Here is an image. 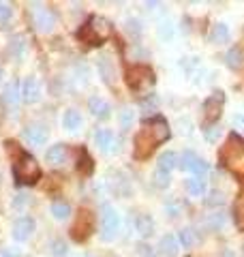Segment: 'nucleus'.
<instances>
[{
  "label": "nucleus",
  "mask_w": 244,
  "mask_h": 257,
  "mask_svg": "<svg viewBox=\"0 0 244 257\" xmlns=\"http://www.w3.org/2000/svg\"><path fill=\"white\" fill-rule=\"evenodd\" d=\"M178 240H180V244L184 248H191L195 242H197V234H195V229L184 227V229H180V234H178Z\"/></svg>",
  "instance_id": "27"
},
{
  "label": "nucleus",
  "mask_w": 244,
  "mask_h": 257,
  "mask_svg": "<svg viewBox=\"0 0 244 257\" xmlns=\"http://www.w3.org/2000/svg\"><path fill=\"white\" fill-rule=\"evenodd\" d=\"M13 176L20 184H32L41 178V167L30 155H22L13 165Z\"/></svg>",
  "instance_id": "4"
},
{
  "label": "nucleus",
  "mask_w": 244,
  "mask_h": 257,
  "mask_svg": "<svg viewBox=\"0 0 244 257\" xmlns=\"http://www.w3.org/2000/svg\"><path fill=\"white\" fill-rule=\"evenodd\" d=\"M218 135H221V126H216V124H210L208 128H206V140L208 142H216L218 140Z\"/></svg>",
  "instance_id": "35"
},
{
  "label": "nucleus",
  "mask_w": 244,
  "mask_h": 257,
  "mask_svg": "<svg viewBox=\"0 0 244 257\" xmlns=\"http://www.w3.org/2000/svg\"><path fill=\"white\" fill-rule=\"evenodd\" d=\"M52 253H54V257H64L67 255V242H64V240H54Z\"/></svg>",
  "instance_id": "33"
},
{
  "label": "nucleus",
  "mask_w": 244,
  "mask_h": 257,
  "mask_svg": "<svg viewBox=\"0 0 244 257\" xmlns=\"http://www.w3.org/2000/svg\"><path fill=\"white\" fill-rule=\"evenodd\" d=\"M135 225H137V231H140V236H144V238L152 236L154 221L150 219V214H140V216H137V221H135Z\"/></svg>",
  "instance_id": "23"
},
{
  "label": "nucleus",
  "mask_w": 244,
  "mask_h": 257,
  "mask_svg": "<svg viewBox=\"0 0 244 257\" xmlns=\"http://www.w3.org/2000/svg\"><path fill=\"white\" fill-rule=\"evenodd\" d=\"M223 103H225V94L223 92H214L210 94L206 101H203V120H206L208 124H212L214 120H218V116H221V109H223Z\"/></svg>",
  "instance_id": "8"
},
{
  "label": "nucleus",
  "mask_w": 244,
  "mask_h": 257,
  "mask_svg": "<svg viewBox=\"0 0 244 257\" xmlns=\"http://www.w3.org/2000/svg\"><path fill=\"white\" fill-rule=\"evenodd\" d=\"M169 138V126L163 118H152L146 120L142 124L140 133L135 135V157L137 159H148L152 155V150L159 144L167 142Z\"/></svg>",
  "instance_id": "1"
},
{
  "label": "nucleus",
  "mask_w": 244,
  "mask_h": 257,
  "mask_svg": "<svg viewBox=\"0 0 244 257\" xmlns=\"http://www.w3.org/2000/svg\"><path fill=\"white\" fill-rule=\"evenodd\" d=\"M67 157H69V148L64 146V144H56V146H52L50 150H47V163H50L52 167H60L67 163Z\"/></svg>",
  "instance_id": "14"
},
{
  "label": "nucleus",
  "mask_w": 244,
  "mask_h": 257,
  "mask_svg": "<svg viewBox=\"0 0 244 257\" xmlns=\"http://www.w3.org/2000/svg\"><path fill=\"white\" fill-rule=\"evenodd\" d=\"M32 24H35V28L39 32H52L56 26V15L50 9H45V7L37 5L32 9Z\"/></svg>",
  "instance_id": "10"
},
{
  "label": "nucleus",
  "mask_w": 244,
  "mask_h": 257,
  "mask_svg": "<svg viewBox=\"0 0 244 257\" xmlns=\"http://www.w3.org/2000/svg\"><path fill=\"white\" fill-rule=\"evenodd\" d=\"M210 41L221 45V43H227L229 41V28L225 26V24H216V26L212 28V32H210Z\"/></svg>",
  "instance_id": "24"
},
{
  "label": "nucleus",
  "mask_w": 244,
  "mask_h": 257,
  "mask_svg": "<svg viewBox=\"0 0 244 257\" xmlns=\"http://www.w3.org/2000/svg\"><path fill=\"white\" fill-rule=\"evenodd\" d=\"M231 124L238 128V131H244V114H235L233 120H231Z\"/></svg>",
  "instance_id": "40"
},
{
  "label": "nucleus",
  "mask_w": 244,
  "mask_h": 257,
  "mask_svg": "<svg viewBox=\"0 0 244 257\" xmlns=\"http://www.w3.org/2000/svg\"><path fill=\"white\" fill-rule=\"evenodd\" d=\"M94 142L103 152H111L113 144H116V138H113V133L109 131V128H99V131L94 133Z\"/></svg>",
  "instance_id": "16"
},
{
  "label": "nucleus",
  "mask_w": 244,
  "mask_h": 257,
  "mask_svg": "<svg viewBox=\"0 0 244 257\" xmlns=\"http://www.w3.org/2000/svg\"><path fill=\"white\" fill-rule=\"evenodd\" d=\"M182 167V170H186V172H193L197 178H206L208 176V165L203 163V161L195 155L193 150H186V152H182V157H180V163H178Z\"/></svg>",
  "instance_id": "9"
},
{
  "label": "nucleus",
  "mask_w": 244,
  "mask_h": 257,
  "mask_svg": "<svg viewBox=\"0 0 244 257\" xmlns=\"http://www.w3.org/2000/svg\"><path fill=\"white\" fill-rule=\"evenodd\" d=\"M0 77H3V71H0Z\"/></svg>",
  "instance_id": "44"
},
{
  "label": "nucleus",
  "mask_w": 244,
  "mask_h": 257,
  "mask_svg": "<svg viewBox=\"0 0 244 257\" xmlns=\"http://www.w3.org/2000/svg\"><path fill=\"white\" fill-rule=\"evenodd\" d=\"M79 170L84 172V174H90L92 172V161L88 159V155L84 152V155H81V163H79Z\"/></svg>",
  "instance_id": "36"
},
{
  "label": "nucleus",
  "mask_w": 244,
  "mask_h": 257,
  "mask_svg": "<svg viewBox=\"0 0 244 257\" xmlns=\"http://www.w3.org/2000/svg\"><path fill=\"white\" fill-rule=\"evenodd\" d=\"M81 114L77 109H67L64 111V116H62V126L67 128V131H79L81 128Z\"/></svg>",
  "instance_id": "19"
},
{
  "label": "nucleus",
  "mask_w": 244,
  "mask_h": 257,
  "mask_svg": "<svg viewBox=\"0 0 244 257\" xmlns=\"http://www.w3.org/2000/svg\"><path fill=\"white\" fill-rule=\"evenodd\" d=\"M92 225H94L92 212H90V210H86V208H81V210L77 212V216H75V223H73V227H71V236H73V240H77V242L86 240L88 236L92 234Z\"/></svg>",
  "instance_id": "7"
},
{
  "label": "nucleus",
  "mask_w": 244,
  "mask_h": 257,
  "mask_svg": "<svg viewBox=\"0 0 244 257\" xmlns=\"http://www.w3.org/2000/svg\"><path fill=\"white\" fill-rule=\"evenodd\" d=\"M186 191L193 197H203L206 195V178H197V176L189 178L186 180Z\"/></svg>",
  "instance_id": "21"
},
{
  "label": "nucleus",
  "mask_w": 244,
  "mask_h": 257,
  "mask_svg": "<svg viewBox=\"0 0 244 257\" xmlns=\"http://www.w3.org/2000/svg\"><path fill=\"white\" fill-rule=\"evenodd\" d=\"M218 161L229 174L244 182V140L240 135H229L218 152Z\"/></svg>",
  "instance_id": "2"
},
{
  "label": "nucleus",
  "mask_w": 244,
  "mask_h": 257,
  "mask_svg": "<svg viewBox=\"0 0 244 257\" xmlns=\"http://www.w3.org/2000/svg\"><path fill=\"white\" fill-rule=\"evenodd\" d=\"M127 30L131 32V35H140V30H142L140 28V22H137V20H129L127 22Z\"/></svg>",
  "instance_id": "39"
},
{
  "label": "nucleus",
  "mask_w": 244,
  "mask_h": 257,
  "mask_svg": "<svg viewBox=\"0 0 244 257\" xmlns=\"http://www.w3.org/2000/svg\"><path fill=\"white\" fill-rule=\"evenodd\" d=\"M120 231V214L116 212V208L105 204L101 208V238L103 240H113Z\"/></svg>",
  "instance_id": "6"
},
{
  "label": "nucleus",
  "mask_w": 244,
  "mask_h": 257,
  "mask_svg": "<svg viewBox=\"0 0 244 257\" xmlns=\"http://www.w3.org/2000/svg\"><path fill=\"white\" fill-rule=\"evenodd\" d=\"M159 248H161V253H163V255L176 257V255H178V248H180V244H178L176 236L167 234V236H163V238H161V244H159Z\"/></svg>",
  "instance_id": "22"
},
{
  "label": "nucleus",
  "mask_w": 244,
  "mask_h": 257,
  "mask_svg": "<svg viewBox=\"0 0 244 257\" xmlns=\"http://www.w3.org/2000/svg\"><path fill=\"white\" fill-rule=\"evenodd\" d=\"M167 212H169V216H178L180 208H178V204H169V206H167Z\"/></svg>",
  "instance_id": "41"
},
{
  "label": "nucleus",
  "mask_w": 244,
  "mask_h": 257,
  "mask_svg": "<svg viewBox=\"0 0 244 257\" xmlns=\"http://www.w3.org/2000/svg\"><path fill=\"white\" fill-rule=\"evenodd\" d=\"M32 234H35V221H32L30 216H22V219L15 221V225H13V238L18 240V242H26Z\"/></svg>",
  "instance_id": "12"
},
{
  "label": "nucleus",
  "mask_w": 244,
  "mask_h": 257,
  "mask_svg": "<svg viewBox=\"0 0 244 257\" xmlns=\"http://www.w3.org/2000/svg\"><path fill=\"white\" fill-rule=\"evenodd\" d=\"M0 257H15V253L11 248H3V251H0Z\"/></svg>",
  "instance_id": "42"
},
{
  "label": "nucleus",
  "mask_w": 244,
  "mask_h": 257,
  "mask_svg": "<svg viewBox=\"0 0 244 257\" xmlns=\"http://www.w3.org/2000/svg\"><path fill=\"white\" fill-rule=\"evenodd\" d=\"M39 96H41V86L35 77H26L22 82V99L26 101V103H35L39 101Z\"/></svg>",
  "instance_id": "15"
},
{
  "label": "nucleus",
  "mask_w": 244,
  "mask_h": 257,
  "mask_svg": "<svg viewBox=\"0 0 244 257\" xmlns=\"http://www.w3.org/2000/svg\"><path fill=\"white\" fill-rule=\"evenodd\" d=\"M127 84L129 88H133L135 92H146L154 86V73L150 67L144 64H135V67L127 69Z\"/></svg>",
  "instance_id": "5"
},
{
  "label": "nucleus",
  "mask_w": 244,
  "mask_h": 257,
  "mask_svg": "<svg viewBox=\"0 0 244 257\" xmlns=\"http://www.w3.org/2000/svg\"><path fill=\"white\" fill-rule=\"evenodd\" d=\"M223 202H225V199H223L221 193H212V195H210V199H206V204H208V206H216V204L221 206Z\"/></svg>",
  "instance_id": "38"
},
{
  "label": "nucleus",
  "mask_w": 244,
  "mask_h": 257,
  "mask_svg": "<svg viewBox=\"0 0 244 257\" xmlns=\"http://www.w3.org/2000/svg\"><path fill=\"white\" fill-rule=\"evenodd\" d=\"M28 204H30V195H26V193H20V195H15V199H13V206L18 208V210L26 208Z\"/></svg>",
  "instance_id": "34"
},
{
  "label": "nucleus",
  "mask_w": 244,
  "mask_h": 257,
  "mask_svg": "<svg viewBox=\"0 0 244 257\" xmlns=\"http://www.w3.org/2000/svg\"><path fill=\"white\" fill-rule=\"evenodd\" d=\"M140 253H142L144 257H154L152 251H150V246H142V251H140Z\"/></svg>",
  "instance_id": "43"
},
{
  "label": "nucleus",
  "mask_w": 244,
  "mask_h": 257,
  "mask_svg": "<svg viewBox=\"0 0 244 257\" xmlns=\"http://www.w3.org/2000/svg\"><path fill=\"white\" fill-rule=\"evenodd\" d=\"M159 37L163 39V41H167V39L174 37V26H172V22H163V24H161V26H159Z\"/></svg>",
  "instance_id": "32"
},
{
  "label": "nucleus",
  "mask_w": 244,
  "mask_h": 257,
  "mask_svg": "<svg viewBox=\"0 0 244 257\" xmlns=\"http://www.w3.org/2000/svg\"><path fill=\"white\" fill-rule=\"evenodd\" d=\"M13 18V7L7 3H0V26H7Z\"/></svg>",
  "instance_id": "30"
},
{
  "label": "nucleus",
  "mask_w": 244,
  "mask_h": 257,
  "mask_svg": "<svg viewBox=\"0 0 244 257\" xmlns=\"http://www.w3.org/2000/svg\"><path fill=\"white\" fill-rule=\"evenodd\" d=\"M47 126L45 124H39V122H32L28 124L26 128H24V138H26V142L30 144V146H43V144L47 142Z\"/></svg>",
  "instance_id": "11"
},
{
  "label": "nucleus",
  "mask_w": 244,
  "mask_h": 257,
  "mask_svg": "<svg viewBox=\"0 0 244 257\" xmlns=\"http://www.w3.org/2000/svg\"><path fill=\"white\" fill-rule=\"evenodd\" d=\"M174 167H178L176 152H163V155L159 157V167H157V170L163 172V174H172Z\"/></svg>",
  "instance_id": "20"
},
{
  "label": "nucleus",
  "mask_w": 244,
  "mask_h": 257,
  "mask_svg": "<svg viewBox=\"0 0 244 257\" xmlns=\"http://www.w3.org/2000/svg\"><path fill=\"white\" fill-rule=\"evenodd\" d=\"M233 219H235V225H238V229L244 231V193L235 199L233 204Z\"/></svg>",
  "instance_id": "25"
},
{
  "label": "nucleus",
  "mask_w": 244,
  "mask_h": 257,
  "mask_svg": "<svg viewBox=\"0 0 244 257\" xmlns=\"http://www.w3.org/2000/svg\"><path fill=\"white\" fill-rule=\"evenodd\" d=\"M52 214H54V219L64 221L71 214V208H69V204H64V202H54L52 204Z\"/></svg>",
  "instance_id": "28"
},
{
  "label": "nucleus",
  "mask_w": 244,
  "mask_h": 257,
  "mask_svg": "<svg viewBox=\"0 0 244 257\" xmlns=\"http://www.w3.org/2000/svg\"><path fill=\"white\" fill-rule=\"evenodd\" d=\"M88 107H90L92 116H96V118H107L109 111H111L109 103L105 101V99H101V96H90V101H88Z\"/></svg>",
  "instance_id": "18"
},
{
  "label": "nucleus",
  "mask_w": 244,
  "mask_h": 257,
  "mask_svg": "<svg viewBox=\"0 0 244 257\" xmlns=\"http://www.w3.org/2000/svg\"><path fill=\"white\" fill-rule=\"evenodd\" d=\"M96 64H99V73H101L105 84H113V82H116V69H113L109 56H101Z\"/></svg>",
  "instance_id": "17"
},
{
  "label": "nucleus",
  "mask_w": 244,
  "mask_h": 257,
  "mask_svg": "<svg viewBox=\"0 0 244 257\" xmlns=\"http://www.w3.org/2000/svg\"><path fill=\"white\" fill-rule=\"evenodd\" d=\"M22 101V86L18 82H9L5 86V92H3V103L9 109H15Z\"/></svg>",
  "instance_id": "13"
},
{
  "label": "nucleus",
  "mask_w": 244,
  "mask_h": 257,
  "mask_svg": "<svg viewBox=\"0 0 244 257\" xmlns=\"http://www.w3.org/2000/svg\"><path fill=\"white\" fill-rule=\"evenodd\" d=\"M227 64H229L231 69H242L244 64V54L240 47H233V50L227 52Z\"/></svg>",
  "instance_id": "26"
},
{
  "label": "nucleus",
  "mask_w": 244,
  "mask_h": 257,
  "mask_svg": "<svg viewBox=\"0 0 244 257\" xmlns=\"http://www.w3.org/2000/svg\"><path fill=\"white\" fill-rule=\"evenodd\" d=\"M133 118H135V111L131 109V107H125L120 111V126L122 128H129L133 124Z\"/></svg>",
  "instance_id": "31"
},
{
  "label": "nucleus",
  "mask_w": 244,
  "mask_h": 257,
  "mask_svg": "<svg viewBox=\"0 0 244 257\" xmlns=\"http://www.w3.org/2000/svg\"><path fill=\"white\" fill-rule=\"evenodd\" d=\"M24 47H26V39H24L22 35H18V37H13V41H11V45H9V50H11V54L13 56H20L24 54Z\"/></svg>",
  "instance_id": "29"
},
{
  "label": "nucleus",
  "mask_w": 244,
  "mask_h": 257,
  "mask_svg": "<svg viewBox=\"0 0 244 257\" xmlns=\"http://www.w3.org/2000/svg\"><path fill=\"white\" fill-rule=\"evenodd\" d=\"M79 37L88 43H94V45L107 41L111 37V22L101 18V15H94V18L88 20L86 26L79 30Z\"/></svg>",
  "instance_id": "3"
},
{
  "label": "nucleus",
  "mask_w": 244,
  "mask_h": 257,
  "mask_svg": "<svg viewBox=\"0 0 244 257\" xmlns=\"http://www.w3.org/2000/svg\"><path fill=\"white\" fill-rule=\"evenodd\" d=\"M154 180H157L159 187H167V184H169V174H163V172L157 170V174H154Z\"/></svg>",
  "instance_id": "37"
}]
</instances>
